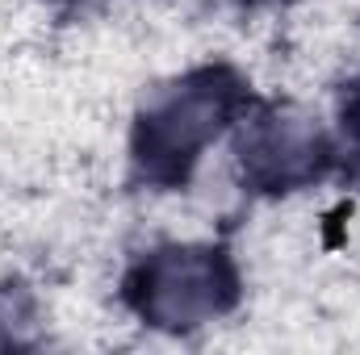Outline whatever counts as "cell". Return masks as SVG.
<instances>
[{"mask_svg":"<svg viewBox=\"0 0 360 355\" xmlns=\"http://www.w3.org/2000/svg\"><path fill=\"white\" fill-rule=\"evenodd\" d=\"M222 293H226L222 267L201 251L164 255L147 272V309L168 326H184L214 314L222 305Z\"/></svg>","mask_w":360,"mask_h":355,"instance_id":"6da1fadb","label":"cell"},{"mask_svg":"<svg viewBox=\"0 0 360 355\" xmlns=\"http://www.w3.org/2000/svg\"><path fill=\"white\" fill-rule=\"evenodd\" d=\"M222 117V92L180 88L155 117H147V142L155 155H188L197 151Z\"/></svg>","mask_w":360,"mask_h":355,"instance_id":"7a4b0ae2","label":"cell"},{"mask_svg":"<svg viewBox=\"0 0 360 355\" xmlns=\"http://www.w3.org/2000/svg\"><path fill=\"white\" fill-rule=\"evenodd\" d=\"M319 155V130L306 121H272L252 134L248 142V163L264 180H293L306 176Z\"/></svg>","mask_w":360,"mask_h":355,"instance_id":"3957f363","label":"cell"}]
</instances>
